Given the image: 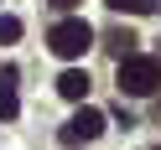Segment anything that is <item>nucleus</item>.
<instances>
[{"label": "nucleus", "mask_w": 161, "mask_h": 150, "mask_svg": "<svg viewBox=\"0 0 161 150\" xmlns=\"http://www.w3.org/2000/svg\"><path fill=\"white\" fill-rule=\"evenodd\" d=\"M47 47H52L57 57H68V62H73V57H83L88 47H94V26L78 21V16H68V21H57L52 31H47Z\"/></svg>", "instance_id": "1"}, {"label": "nucleus", "mask_w": 161, "mask_h": 150, "mask_svg": "<svg viewBox=\"0 0 161 150\" xmlns=\"http://www.w3.org/2000/svg\"><path fill=\"white\" fill-rule=\"evenodd\" d=\"M156 88H161V62L156 57H125V62H119V93L146 98V93H156Z\"/></svg>", "instance_id": "2"}, {"label": "nucleus", "mask_w": 161, "mask_h": 150, "mask_svg": "<svg viewBox=\"0 0 161 150\" xmlns=\"http://www.w3.org/2000/svg\"><path fill=\"white\" fill-rule=\"evenodd\" d=\"M104 124H109V119H104V109H78V114L73 119H68V124L63 129H57V140H63V145H78V140H99V135H104Z\"/></svg>", "instance_id": "3"}, {"label": "nucleus", "mask_w": 161, "mask_h": 150, "mask_svg": "<svg viewBox=\"0 0 161 150\" xmlns=\"http://www.w3.org/2000/svg\"><path fill=\"white\" fill-rule=\"evenodd\" d=\"M21 114V98H16V67L0 73V119H16Z\"/></svg>", "instance_id": "4"}, {"label": "nucleus", "mask_w": 161, "mask_h": 150, "mask_svg": "<svg viewBox=\"0 0 161 150\" xmlns=\"http://www.w3.org/2000/svg\"><path fill=\"white\" fill-rule=\"evenodd\" d=\"M57 93H63V98H73V104H78V98L88 93V73H78V67H68V73L57 78Z\"/></svg>", "instance_id": "5"}, {"label": "nucleus", "mask_w": 161, "mask_h": 150, "mask_svg": "<svg viewBox=\"0 0 161 150\" xmlns=\"http://www.w3.org/2000/svg\"><path fill=\"white\" fill-rule=\"evenodd\" d=\"M109 47H114V57H119V62H125V57H135V31L114 26V31H109Z\"/></svg>", "instance_id": "6"}, {"label": "nucleus", "mask_w": 161, "mask_h": 150, "mask_svg": "<svg viewBox=\"0 0 161 150\" xmlns=\"http://www.w3.org/2000/svg\"><path fill=\"white\" fill-rule=\"evenodd\" d=\"M16 36H21V21L16 16H0V42H16Z\"/></svg>", "instance_id": "7"}, {"label": "nucleus", "mask_w": 161, "mask_h": 150, "mask_svg": "<svg viewBox=\"0 0 161 150\" xmlns=\"http://www.w3.org/2000/svg\"><path fill=\"white\" fill-rule=\"evenodd\" d=\"M114 11H151V0H109Z\"/></svg>", "instance_id": "8"}, {"label": "nucleus", "mask_w": 161, "mask_h": 150, "mask_svg": "<svg viewBox=\"0 0 161 150\" xmlns=\"http://www.w3.org/2000/svg\"><path fill=\"white\" fill-rule=\"evenodd\" d=\"M52 5H57V11H73V5H83V0H52Z\"/></svg>", "instance_id": "9"}, {"label": "nucleus", "mask_w": 161, "mask_h": 150, "mask_svg": "<svg viewBox=\"0 0 161 150\" xmlns=\"http://www.w3.org/2000/svg\"><path fill=\"white\" fill-rule=\"evenodd\" d=\"M156 124H161V98H156Z\"/></svg>", "instance_id": "10"}, {"label": "nucleus", "mask_w": 161, "mask_h": 150, "mask_svg": "<svg viewBox=\"0 0 161 150\" xmlns=\"http://www.w3.org/2000/svg\"><path fill=\"white\" fill-rule=\"evenodd\" d=\"M156 150H161V145H156Z\"/></svg>", "instance_id": "11"}]
</instances>
